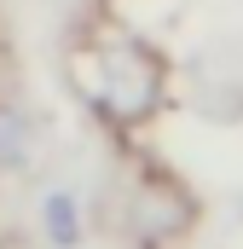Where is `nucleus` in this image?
<instances>
[{"label":"nucleus","instance_id":"1","mask_svg":"<svg viewBox=\"0 0 243 249\" xmlns=\"http://www.w3.org/2000/svg\"><path fill=\"white\" fill-rule=\"evenodd\" d=\"M162 81H168V64L139 35H104L99 47H87V81L81 87H87L93 110L116 127L151 122V110L162 105Z\"/></svg>","mask_w":243,"mask_h":249},{"label":"nucleus","instance_id":"2","mask_svg":"<svg viewBox=\"0 0 243 249\" xmlns=\"http://www.w3.org/2000/svg\"><path fill=\"white\" fill-rule=\"evenodd\" d=\"M185 214H191V209H185V197L174 186H156V180H151V186L133 197V226H139L145 238H168V232H180Z\"/></svg>","mask_w":243,"mask_h":249},{"label":"nucleus","instance_id":"3","mask_svg":"<svg viewBox=\"0 0 243 249\" xmlns=\"http://www.w3.org/2000/svg\"><path fill=\"white\" fill-rule=\"evenodd\" d=\"M29 162V122L17 105H0V168H23Z\"/></svg>","mask_w":243,"mask_h":249},{"label":"nucleus","instance_id":"4","mask_svg":"<svg viewBox=\"0 0 243 249\" xmlns=\"http://www.w3.org/2000/svg\"><path fill=\"white\" fill-rule=\"evenodd\" d=\"M41 220H47V238L58 249H69L81 238V220H75V197H69V191H52V197L41 203Z\"/></svg>","mask_w":243,"mask_h":249}]
</instances>
